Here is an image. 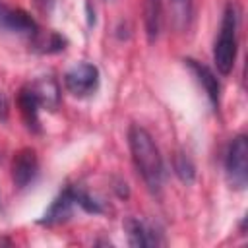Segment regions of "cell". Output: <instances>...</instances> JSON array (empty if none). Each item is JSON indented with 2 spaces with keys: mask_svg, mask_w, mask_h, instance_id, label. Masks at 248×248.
<instances>
[{
  "mask_svg": "<svg viewBox=\"0 0 248 248\" xmlns=\"http://www.w3.org/2000/svg\"><path fill=\"white\" fill-rule=\"evenodd\" d=\"M64 87L74 97H87L99 87V68L91 62H81L64 74Z\"/></svg>",
  "mask_w": 248,
  "mask_h": 248,
  "instance_id": "277c9868",
  "label": "cell"
},
{
  "mask_svg": "<svg viewBox=\"0 0 248 248\" xmlns=\"http://www.w3.org/2000/svg\"><path fill=\"white\" fill-rule=\"evenodd\" d=\"M225 174L234 190H244L248 184V140L246 136H236L225 155Z\"/></svg>",
  "mask_w": 248,
  "mask_h": 248,
  "instance_id": "3957f363",
  "label": "cell"
},
{
  "mask_svg": "<svg viewBox=\"0 0 248 248\" xmlns=\"http://www.w3.org/2000/svg\"><path fill=\"white\" fill-rule=\"evenodd\" d=\"M172 169H174V174L184 182V184H192L194 178H196V167L192 163V159L184 153H176L172 157Z\"/></svg>",
  "mask_w": 248,
  "mask_h": 248,
  "instance_id": "5bb4252c",
  "label": "cell"
},
{
  "mask_svg": "<svg viewBox=\"0 0 248 248\" xmlns=\"http://www.w3.org/2000/svg\"><path fill=\"white\" fill-rule=\"evenodd\" d=\"M35 2H37V6H39L41 12L48 14V12L54 8V2H56V0H35Z\"/></svg>",
  "mask_w": 248,
  "mask_h": 248,
  "instance_id": "e0dca14e",
  "label": "cell"
},
{
  "mask_svg": "<svg viewBox=\"0 0 248 248\" xmlns=\"http://www.w3.org/2000/svg\"><path fill=\"white\" fill-rule=\"evenodd\" d=\"M31 43H33V45H35V48H37V50H41V52H60V50L64 48V45H66L64 37H60L58 33L41 35V31H39V35H37Z\"/></svg>",
  "mask_w": 248,
  "mask_h": 248,
  "instance_id": "9a60e30c",
  "label": "cell"
},
{
  "mask_svg": "<svg viewBox=\"0 0 248 248\" xmlns=\"http://www.w3.org/2000/svg\"><path fill=\"white\" fill-rule=\"evenodd\" d=\"M76 207H78V188L76 186H66L52 200V203L45 211V215L39 221V225H45V227L60 225V223H64V221H68L72 217Z\"/></svg>",
  "mask_w": 248,
  "mask_h": 248,
  "instance_id": "5b68a950",
  "label": "cell"
},
{
  "mask_svg": "<svg viewBox=\"0 0 248 248\" xmlns=\"http://www.w3.org/2000/svg\"><path fill=\"white\" fill-rule=\"evenodd\" d=\"M126 232H128V244L130 246H161L165 244L163 232H159L151 223L143 219L130 217L124 223Z\"/></svg>",
  "mask_w": 248,
  "mask_h": 248,
  "instance_id": "ba28073f",
  "label": "cell"
},
{
  "mask_svg": "<svg viewBox=\"0 0 248 248\" xmlns=\"http://www.w3.org/2000/svg\"><path fill=\"white\" fill-rule=\"evenodd\" d=\"M184 62H186V64H188V68L194 72V76L198 78L200 85L205 89V95H207V99L211 101V105H213V107H219L221 85H219L217 76L211 72V68H207L205 64L198 62V60H192V58H186Z\"/></svg>",
  "mask_w": 248,
  "mask_h": 248,
  "instance_id": "9c48e42d",
  "label": "cell"
},
{
  "mask_svg": "<svg viewBox=\"0 0 248 248\" xmlns=\"http://www.w3.org/2000/svg\"><path fill=\"white\" fill-rule=\"evenodd\" d=\"M0 29L29 37L31 41L39 35V27L27 12L19 8H10L4 4H0Z\"/></svg>",
  "mask_w": 248,
  "mask_h": 248,
  "instance_id": "8992f818",
  "label": "cell"
},
{
  "mask_svg": "<svg viewBox=\"0 0 248 248\" xmlns=\"http://www.w3.org/2000/svg\"><path fill=\"white\" fill-rule=\"evenodd\" d=\"M37 170H39V159H37L35 149L23 147V149H19L14 155V161H12V178H14V184L17 188L29 186L35 180Z\"/></svg>",
  "mask_w": 248,
  "mask_h": 248,
  "instance_id": "52a82bcc",
  "label": "cell"
},
{
  "mask_svg": "<svg viewBox=\"0 0 248 248\" xmlns=\"http://www.w3.org/2000/svg\"><path fill=\"white\" fill-rule=\"evenodd\" d=\"M19 108H21V116L27 124L29 130L33 132H41V120H39V110H41V101L37 97V93L33 91V87L27 83L17 97Z\"/></svg>",
  "mask_w": 248,
  "mask_h": 248,
  "instance_id": "30bf717a",
  "label": "cell"
},
{
  "mask_svg": "<svg viewBox=\"0 0 248 248\" xmlns=\"http://www.w3.org/2000/svg\"><path fill=\"white\" fill-rule=\"evenodd\" d=\"M8 114H10V103H8V97L0 91V120L6 122L8 120Z\"/></svg>",
  "mask_w": 248,
  "mask_h": 248,
  "instance_id": "2e32d148",
  "label": "cell"
},
{
  "mask_svg": "<svg viewBox=\"0 0 248 248\" xmlns=\"http://www.w3.org/2000/svg\"><path fill=\"white\" fill-rule=\"evenodd\" d=\"M172 23L178 31L186 29L190 25L192 14H194V0H169Z\"/></svg>",
  "mask_w": 248,
  "mask_h": 248,
  "instance_id": "4fadbf2b",
  "label": "cell"
},
{
  "mask_svg": "<svg viewBox=\"0 0 248 248\" xmlns=\"http://www.w3.org/2000/svg\"><path fill=\"white\" fill-rule=\"evenodd\" d=\"M29 85L37 93V97L41 101V107H46L50 110H54L58 107V103H60V87L52 78H41V79L31 81Z\"/></svg>",
  "mask_w": 248,
  "mask_h": 248,
  "instance_id": "7c38bea8",
  "label": "cell"
},
{
  "mask_svg": "<svg viewBox=\"0 0 248 248\" xmlns=\"http://www.w3.org/2000/svg\"><path fill=\"white\" fill-rule=\"evenodd\" d=\"M128 145L138 174L141 176L149 192L157 194L165 180V165L151 134L145 128L132 124L128 130Z\"/></svg>",
  "mask_w": 248,
  "mask_h": 248,
  "instance_id": "6da1fadb",
  "label": "cell"
},
{
  "mask_svg": "<svg viewBox=\"0 0 248 248\" xmlns=\"http://www.w3.org/2000/svg\"><path fill=\"white\" fill-rule=\"evenodd\" d=\"M238 23H240L238 6L234 2H229L225 6L219 37L213 46V62L221 76H229L232 72L236 60V48H238Z\"/></svg>",
  "mask_w": 248,
  "mask_h": 248,
  "instance_id": "7a4b0ae2",
  "label": "cell"
},
{
  "mask_svg": "<svg viewBox=\"0 0 248 248\" xmlns=\"http://www.w3.org/2000/svg\"><path fill=\"white\" fill-rule=\"evenodd\" d=\"M143 25L149 43H155L163 25V0H143Z\"/></svg>",
  "mask_w": 248,
  "mask_h": 248,
  "instance_id": "8fae6325",
  "label": "cell"
}]
</instances>
